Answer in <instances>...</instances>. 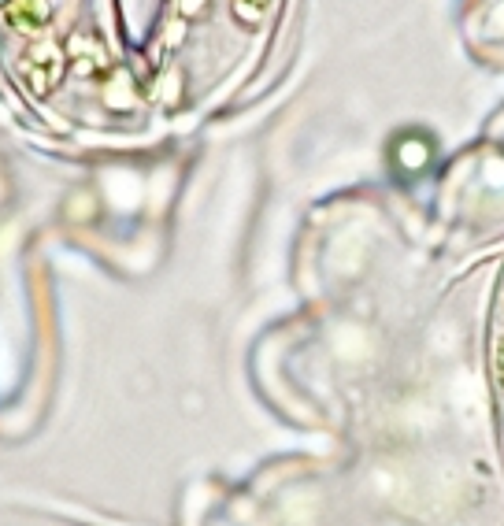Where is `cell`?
I'll return each mask as SVG.
<instances>
[{
	"instance_id": "6da1fadb",
	"label": "cell",
	"mask_w": 504,
	"mask_h": 526,
	"mask_svg": "<svg viewBox=\"0 0 504 526\" xmlns=\"http://www.w3.org/2000/svg\"><path fill=\"white\" fill-rule=\"evenodd\" d=\"M19 75H23V82H26L30 93L45 97V93H52V89L60 86L63 56L56 49H49V45H41V49L26 52V60L19 63Z\"/></svg>"
},
{
	"instance_id": "277c9868",
	"label": "cell",
	"mask_w": 504,
	"mask_h": 526,
	"mask_svg": "<svg viewBox=\"0 0 504 526\" xmlns=\"http://www.w3.org/2000/svg\"><path fill=\"white\" fill-rule=\"evenodd\" d=\"M493 375H497V386L504 389V338L497 341V352H493Z\"/></svg>"
},
{
	"instance_id": "3957f363",
	"label": "cell",
	"mask_w": 504,
	"mask_h": 526,
	"mask_svg": "<svg viewBox=\"0 0 504 526\" xmlns=\"http://www.w3.org/2000/svg\"><path fill=\"white\" fill-rule=\"evenodd\" d=\"M267 8H271V0H234V19L245 30H256L267 19Z\"/></svg>"
},
{
	"instance_id": "7a4b0ae2",
	"label": "cell",
	"mask_w": 504,
	"mask_h": 526,
	"mask_svg": "<svg viewBox=\"0 0 504 526\" xmlns=\"http://www.w3.org/2000/svg\"><path fill=\"white\" fill-rule=\"evenodd\" d=\"M4 19L19 34H41L52 19V4L49 0H4Z\"/></svg>"
}]
</instances>
